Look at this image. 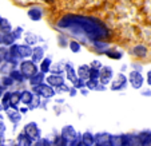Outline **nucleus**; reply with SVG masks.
Masks as SVG:
<instances>
[{
  "mask_svg": "<svg viewBox=\"0 0 151 146\" xmlns=\"http://www.w3.org/2000/svg\"><path fill=\"white\" fill-rule=\"evenodd\" d=\"M59 27L64 30H78L88 36L90 40L104 39L109 31L104 28L99 20L94 17H83V16H67L59 22Z\"/></svg>",
  "mask_w": 151,
  "mask_h": 146,
  "instance_id": "1",
  "label": "nucleus"
},
{
  "mask_svg": "<svg viewBox=\"0 0 151 146\" xmlns=\"http://www.w3.org/2000/svg\"><path fill=\"white\" fill-rule=\"evenodd\" d=\"M20 72L23 74V77H27V78H31L34 77L35 74H37V67L35 66L34 62H23V63L20 64Z\"/></svg>",
  "mask_w": 151,
  "mask_h": 146,
  "instance_id": "2",
  "label": "nucleus"
},
{
  "mask_svg": "<svg viewBox=\"0 0 151 146\" xmlns=\"http://www.w3.org/2000/svg\"><path fill=\"white\" fill-rule=\"evenodd\" d=\"M34 91L36 93V94L42 95V97H44V98H51L52 95L55 94V91H54L52 87L46 86V85H43V83L37 85V86H34Z\"/></svg>",
  "mask_w": 151,
  "mask_h": 146,
  "instance_id": "3",
  "label": "nucleus"
},
{
  "mask_svg": "<svg viewBox=\"0 0 151 146\" xmlns=\"http://www.w3.org/2000/svg\"><path fill=\"white\" fill-rule=\"evenodd\" d=\"M24 133H26L31 139H37V138L40 137V130H39L36 123H34V122L28 123V125L24 127Z\"/></svg>",
  "mask_w": 151,
  "mask_h": 146,
  "instance_id": "4",
  "label": "nucleus"
},
{
  "mask_svg": "<svg viewBox=\"0 0 151 146\" xmlns=\"http://www.w3.org/2000/svg\"><path fill=\"white\" fill-rule=\"evenodd\" d=\"M130 83L134 89H140L143 85V77L139 71H131L130 72Z\"/></svg>",
  "mask_w": 151,
  "mask_h": 146,
  "instance_id": "5",
  "label": "nucleus"
},
{
  "mask_svg": "<svg viewBox=\"0 0 151 146\" xmlns=\"http://www.w3.org/2000/svg\"><path fill=\"white\" fill-rule=\"evenodd\" d=\"M126 83H127V79H126V77L123 74H119L116 77V80H114V82H112L111 89L112 90H120V89H123V87L126 86Z\"/></svg>",
  "mask_w": 151,
  "mask_h": 146,
  "instance_id": "6",
  "label": "nucleus"
},
{
  "mask_svg": "<svg viewBox=\"0 0 151 146\" xmlns=\"http://www.w3.org/2000/svg\"><path fill=\"white\" fill-rule=\"evenodd\" d=\"M111 77H112L111 67H103V71L100 72V82H102L103 85H106L109 80H111Z\"/></svg>",
  "mask_w": 151,
  "mask_h": 146,
  "instance_id": "7",
  "label": "nucleus"
},
{
  "mask_svg": "<svg viewBox=\"0 0 151 146\" xmlns=\"http://www.w3.org/2000/svg\"><path fill=\"white\" fill-rule=\"evenodd\" d=\"M47 80H48V83L51 85V86H55V87H59L63 85V78L60 77L59 74H54L51 75V77L47 78Z\"/></svg>",
  "mask_w": 151,
  "mask_h": 146,
  "instance_id": "8",
  "label": "nucleus"
},
{
  "mask_svg": "<svg viewBox=\"0 0 151 146\" xmlns=\"http://www.w3.org/2000/svg\"><path fill=\"white\" fill-rule=\"evenodd\" d=\"M32 54V48H29V46H17V56L26 58Z\"/></svg>",
  "mask_w": 151,
  "mask_h": 146,
  "instance_id": "9",
  "label": "nucleus"
},
{
  "mask_svg": "<svg viewBox=\"0 0 151 146\" xmlns=\"http://www.w3.org/2000/svg\"><path fill=\"white\" fill-rule=\"evenodd\" d=\"M64 70L67 71V78H68V79L75 85V83H76L79 79L76 78V74H75V71H74V69H72V66H71V64H67Z\"/></svg>",
  "mask_w": 151,
  "mask_h": 146,
  "instance_id": "10",
  "label": "nucleus"
},
{
  "mask_svg": "<svg viewBox=\"0 0 151 146\" xmlns=\"http://www.w3.org/2000/svg\"><path fill=\"white\" fill-rule=\"evenodd\" d=\"M95 141H96L98 145H109L110 141H111V137L109 134H99L96 135Z\"/></svg>",
  "mask_w": 151,
  "mask_h": 146,
  "instance_id": "11",
  "label": "nucleus"
},
{
  "mask_svg": "<svg viewBox=\"0 0 151 146\" xmlns=\"http://www.w3.org/2000/svg\"><path fill=\"white\" fill-rule=\"evenodd\" d=\"M32 62H39V60L43 59V48L42 47H36L32 51Z\"/></svg>",
  "mask_w": 151,
  "mask_h": 146,
  "instance_id": "12",
  "label": "nucleus"
},
{
  "mask_svg": "<svg viewBox=\"0 0 151 146\" xmlns=\"http://www.w3.org/2000/svg\"><path fill=\"white\" fill-rule=\"evenodd\" d=\"M134 55H137L138 58H145L147 55V48L145 46H137L134 50H132Z\"/></svg>",
  "mask_w": 151,
  "mask_h": 146,
  "instance_id": "13",
  "label": "nucleus"
},
{
  "mask_svg": "<svg viewBox=\"0 0 151 146\" xmlns=\"http://www.w3.org/2000/svg\"><path fill=\"white\" fill-rule=\"evenodd\" d=\"M43 80H44V72L35 74L34 77H31V85H32V86H37V85L43 83Z\"/></svg>",
  "mask_w": 151,
  "mask_h": 146,
  "instance_id": "14",
  "label": "nucleus"
},
{
  "mask_svg": "<svg viewBox=\"0 0 151 146\" xmlns=\"http://www.w3.org/2000/svg\"><path fill=\"white\" fill-rule=\"evenodd\" d=\"M31 100H32V93L29 91L20 93V102H23L24 105H29Z\"/></svg>",
  "mask_w": 151,
  "mask_h": 146,
  "instance_id": "15",
  "label": "nucleus"
},
{
  "mask_svg": "<svg viewBox=\"0 0 151 146\" xmlns=\"http://www.w3.org/2000/svg\"><path fill=\"white\" fill-rule=\"evenodd\" d=\"M28 16L32 20H40L42 19V11L39 8H31L28 11Z\"/></svg>",
  "mask_w": 151,
  "mask_h": 146,
  "instance_id": "16",
  "label": "nucleus"
},
{
  "mask_svg": "<svg viewBox=\"0 0 151 146\" xmlns=\"http://www.w3.org/2000/svg\"><path fill=\"white\" fill-rule=\"evenodd\" d=\"M78 74H79V77L82 78V79H87L88 78V74H90V67L88 66H80L79 70H78Z\"/></svg>",
  "mask_w": 151,
  "mask_h": 146,
  "instance_id": "17",
  "label": "nucleus"
},
{
  "mask_svg": "<svg viewBox=\"0 0 151 146\" xmlns=\"http://www.w3.org/2000/svg\"><path fill=\"white\" fill-rule=\"evenodd\" d=\"M19 102H20V93H14V94H11V97H9V105H11L12 107H15Z\"/></svg>",
  "mask_w": 151,
  "mask_h": 146,
  "instance_id": "18",
  "label": "nucleus"
},
{
  "mask_svg": "<svg viewBox=\"0 0 151 146\" xmlns=\"http://www.w3.org/2000/svg\"><path fill=\"white\" fill-rule=\"evenodd\" d=\"M99 77H100V71L96 69V67H92V69H90V74H88L90 79L98 80V78H99Z\"/></svg>",
  "mask_w": 151,
  "mask_h": 146,
  "instance_id": "19",
  "label": "nucleus"
},
{
  "mask_svg": "<svg viewBox=\"0 0 151 146\" xmlns=\"http://www.w3.org/2000/svg\"><path fill=\"white\" fill-rule=\"evenodd\" d=\"M9 77H11L14 80H17V82H22V80H23V78H24L23 74H22L20 71H17V70L11 71V75H9Z\"/></svg>",
  "mask_w": 151,
  "mask_h": 146,
  "instance_id": "20",
  "label": "nucleus"
},
{
  "mask_svg": "<svg viewBox=\"0 0 151 146\" xmlns=\"http://www.w3.org/2000/svg\"><path fill=\"white\" fill-rule=\"evenodd\" d=\"M14 40H15V38H14V35H12V32H8V34L4 35V38H1V42L6 44H12Z\"/></svg>",
  "mask_w": 151,
  "mask_h": 146,
  "instance_id": "21",
  "label": "nucleus"
},
{
  "mask_svg": "<svg viewBox=\"0 0 151 146\" xmlns=\"http://www.w3.org/2000/svg\"><path fill=\"white\" fill-rule=\"evenodd\" d=\"M0 26H1V30H3L6 34L11 32V26H9V23L7 22L6 19H1V20H0Z\"/></svg>",
  "mask_w": 151,
  "mask_h": 146,
  "instance_id": "22",
  "label": "nucleus"
},
{
  "mask_svg": "<svg viewBox=\"0 0 151 146\" xmlns=\"http://www.w3.org/2000/svg\"><path fill=\"white\" fill-rule=\"evenodd\" d=\"M82 143H86V145H92L94 143V137H92L90 133H86L83 135V142Z\"/></svg>",
  "mask_w": 151,
  "mask_h": 146,
  "instance_id": "23",
  "label": "nucleus"
},
{
  "mask_svg": "<svg viewBox=\"0 0 151 146\" xmlns=\"http://www.w3.org/2000/svg\"><path fill=\"white\" fill-rule=\"evenodd\" d=\"M50 66H51V59H44V62L42 63V72H47L50 71Z\"/></svg>",
  "mask_w": 151,
  "mask_h": 146,
  "instance_id": "24",
  "label": "nucleus"
},
{
  "mask_svg": "<svg viewBox=\"0 0 151 146\" xmlns=\"http://www.w3.org/2000/svg\"><path fill=\"white\" fill-rule=\"evenodd\" d=\"M36 36H35L34 34H31V32H28V34L26 35V42H27V44H34V43H36Z\"/></svg>",
  "mask_w": 151,
  "mask_h": 146,
  "instance_id": "25",
  "label": "nucleus"
},
{
  "mask_svg": "<svg viewBox=\"0 0 151 146\" xmlns=\"http://www.w3.org/2000/svg\"><path fill=\"white\" fill-rule=\"evenodd\" d=\"M8 117L12 119V122H19V119H20V114H19V113L11 111V110L8 111Z\"/></svg>",
  "mask_w": 151,
  "mask_h": 146,
  "instance_id": "26",
  "label": "nucleus"
},
{
  "mask_svg": "<svg viewBox=\"0 0 151 146\" xmlns=\"http://www.w3.org/2000/svg\"><path fill=\"white\" fill-rule=\"evenodd\" d=\"M39 100L40 99H39V97H37V95H32V100H31V103H29L32 109H36V107L39 106V105H40Z\"/></svg>",
  "mask_w": 151,
  "mask_h": 146,
  "instance_id": "27",
  "label": "nucleus"
},
{
  "mask_svg": "<svg viewBox=\"0 0 151 146\" xmlns=\"http://www.w3.org/2000/svg\"><path fill=\"white\" fill-rule=\"evenodd\" d=\"M106 55H109V56L112 58V59H119V58H122V54H120V52H115V51H106Z\"/></svg>",
  "mask_w": 151,
  "mask_h": 146,
  "instance_id": "28",
  "label": "nucleus"
},
{
  "mask_svg": "<svg viewBox=\"0 0 151 146\" xmlns=\"http://www.w3.org/2000/svg\"><path fill=\"white\" fill-rule=\"evenodd\" d=\"M9 97H11V93H7V94L4 95V98H3V106H4V109H8V106H9Z\"/></svg>",
  "mask_w": 151,
  "mask_h": 146,
  "instance_id": "29",
  "label": "nucleus"
},
{
  "mask_svg": "<svg viewBox=\"0 0 151 146\" xmlns=\"http://www.w3.org/2000/svg\"><path fill=\"white\" fill-rule=\"evenodd\" d=\"M70 47H71L72 52H79L80 51V44L78 42H71L70 43Z\"/></svg>",
  "mask_w": 151,
  "mask_h": 146,
  "instance_id": "30",
  "label": "nucleus"
},
{
  "mask_svg": "<svg viewBox=\"0 0 151 146\" xmlns=\"http://www.w3.org/2000/svg\"><path fill=\"white\" fill-rule=\"evenodd\" d=\"M87 87L88 89H98V80H94V79H90L88 82H87Z\"/></svg>",
  "mask_w": 151,
  "mask_h": 146,
  "instance_id": "31",
  "label": "nucleus"
},
{
  "mask_svg": "<svg viewBox=\"0 0 151 146\" xmlns=\"http://www.w3.org/2000/svg\"><path fill=\"white\" fill-rule=\"evenodd\" d=\"M12 82H14V79H12L11 77H6L3 79V85H4V86H11Z\"/></svg>",
  "mask_w": 151,
  "mask_h": 146,
  "instance_id": "32",
  "label": "nucleus"
},
{
  "mask_svg": "<svg viewBox=\"0 0 151 146\" xmlns=\"http://www.w3.org/2000/svg\"><path fill=\"white\" fill-rule=\"evenodd\" d=\"M12 35H14V38L15 39H19L20 38V35H22V28H17V30H15V31H12Z\"/></svg>",
  "mask_w": 151,
  "mask_h": 146,
  "instance_id": "33",
  "label": "nucleus"
},
{
  "mask_svg": "<svg viewBox=\"0 0 151 146\" xmlns=\"http://www.w3.org/2000/svg\"><path fill=\"white\" fill-rule=\"evenodd\" d=\"M63 69H66V67H64V64L59 63V64H56V70H54V72H56V74H60V72L63 71Z\"/></svg>",
  "mask_w": 151,
  "mask_h": 146,
  "instance_id": "34",
  "label": "nucleus"
},
{
  "mask_svg": "<svg viewBox=\"0 0 151 146\" xmlns=\"http://www.w3.org/2000/svg\"><path fill=\"white\" fill-rule=\"evenodd\" d=\"M6 54H7V51H6V48H0V62L6 58Z\"/></svg>",
  "mask_w": 151,
  "mask_h": 146,
  "instance_id": "35",
  "label": "nucleus"
},
{
  "mask_svg": "<svg viewBox=\"0 0 151 146\" xmlns=\"http://www.w3.org/2000/svg\"><path fill=\"white\" fill-rule=\"evenodd\" d=\"M147 83L148 85H151V71L147 72Z\"/></svg>",
  "mask_w": 151,
  "mask_h": 146,
  "instance_id": "36",
  "label": "nucleus"
},
{
  "mask_svg": "<svg viewBox=\"0 0 151 146\" xmlns=\"http://www.w3.org/2000/svg\"><path fill=\"white\" fill-rule=\"evenodd\" d=\"M92 67H96V69H98V67H100V63L95 60V62H92Z\"/></svg>",
  "mask_w": 151,
  "mask_h": 146,
  "instance_id": "37",
  "label": "nucleus"
},
{
  "mask_svg": "<svg viewBox=\"0 0 151 146\" xmlns=\"http://www.w3.org/2000/svg\"><path fill=\"white\" fill-rule=\"evenodd\" d=\"M4 129H6V127H4V125H3V123H0V134H3Z\"/></svg>",
  "mask_w": 151,
  "mask_h": 146,
  "instance_id": "38",
  "label": "nucleus"
},
{
  "mask_svg": "<svg viewBox=\"0 0 151 146\" xmlns=\"http://www.w3.org/2000/svg\"><path fill=\"white\" fill-rule=\"evenodd\" d=\"M0 95H1V91H0Z\"/></svg>",
  "mask_w": 151,
  "mask_h": 146,
  "instance_id": "39",
  "label": "nucleus"
},
{
  "mask_svg": "<svg viewBox=\"0 0 151 146\" xmlns=\"http://www.w3.org/2000/svg\"><path fill=\"white\" fill-rule=\"evenodd\" d=\"M0 20H1V17H0Z\"/></svg>",
  "mask_w": 151,
  "mask_h": 146,
  "instance_id": "40",
  "label": "nucleus"
}]
</instances>
